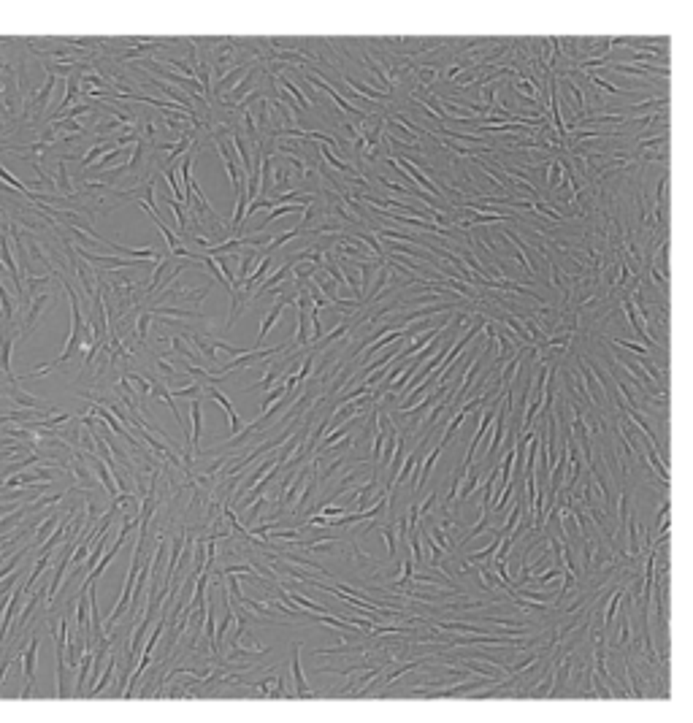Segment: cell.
<instances>
[{"label": "cell", "instance_id": "obj_1", "mask_svg": "<svg viewBox=\"0 0 693 723\" xmlns=\"http://www.w3.org/2000/svg\"><path fill=\"white\" fill-rule=\"evenodd\" d=\"M287 306H293V296H282V301H279V303H273L271 309H269L266 320H263V325H260V331H257V339H255V349L263 347L266 336H269L273 328L279 325V320H282V315H285V309H287Z\"/></svg>", "mask_w": 693, "mask_h": 723}, {"label": "cell", "instance_id": "obj_2", "mask_svg": "<svg viewBox=\"0 0 693 723\" xmlns=\"http://www.w3.org/2000/svg\"><path fill=\"white\" fill-rule=\"evenodd\" d=\"M442 452H445V447H436L431 450L428 455H422L420 458V463H417V474H415V479H412V488H415V493H420L422 488H425V482H428V477L433 474V469H436V461L442 458Z\"/></svg>", "mask_w": 693, "mask_h": 723}, {"label": "cell", "instance_id": "obj_3", "mask_svg": "<svg viewBox=\"0 0 693 723\" xmlns=\"http://www.w3.org/2000/svg\"><path fill=\"white\" fill-rule=\"evenodd\" d=\"M290 674H293V688H296V699H312L317 694L309 691V683H306V674H303V667H301V642H293V661H290Z\"/></svg>", "mask_w": 693, "mask_h": 723}, {"label": "cell", "instance_id": "obj_4", "mask_svg": "<svg viewBox=\"0 0 693 723\" xmlns=\"http://www.w3.org/2000/svg\"><path fill=\"white\" fill-rule=\"evenodd\" d=\"M22 596H25V588L22 585H17L11 594H8V604H6V610H3V623H0V648L6 645V634H8V626L14 623V615H17V610H19V604H22Z\"/></svg>", "mask_w": 693, "mask_h": 723}, {"label": "cell", "instance_id": "obj_5", "mask_svg": "<svg viewBox=\"0 0 693 723\" xmlns=\"http://www.w3.org/2000/svg\"><path fill=\"white\" fill-rule=\"evenodd\" d=\"M54 84H57V79H54V76H47L44 87H41L38 93H33V98H30V103H27V106L33 109V111L27 114V117H33V122H35V120H41V114L47 111V106H49V98H51V90H54Z\"/></svg>", "mask_w": 693, "mask_h": 723}, {"label": "cell", "instance_id": "obj_6", "mask_svg": "<svg viewBox=\"0 0 693 723\" xmlns=\"http://www.w3.org/2000/svg\"><path fill=\"white\" fill-rule=\"evenodd\" d=\"M190 425H193V434H190V450L198 452L200 450V431H203V399H193L190 401Z\"/></svg>", "mask_w": 693, "mask_h": 723}, {"label": "cell", "instance_id": "obj_7", "mask_svg": "<svg viewBox=\"0 0 693 723\" xmlns=\"http://www.w3.org/2000/svg\"><path fill=\"white\" fill-rule=\"evenodd\" d=\"M49 301H51V296H49V293H41V296H33V303H30V309H27L25 325H22V333H19V336H22V339H25V336H27V333H30V331H33V328H35V325H38V317H41V312H44V306H47V303H49Z\"/></svg>", "mask_w": 693, "mask_h": 723}, {"label": "cell", "instance_id": "obj_8", "mask_svg": "<svg viewBox=\"0 0 693 723\" xmlns=\"http://www.w3.org/2000/svg\"><path fill=\"white\" fill-rule=\"evenodd\" d=\"M38 634H33V639L27 642L25 658H22V672H25V683L35 685V667H38Z\"/></svg>", "mask_w": 693, "mask_h": 723}, {"label": "cell", "instance_id": "obj_9", "mask_svg": "<svg viewBox=\"0 0 693 723\" xmlns=\"http://www.w3.org/2000/svg\"><path fill=\"white\" fill-rule=\"evenodd\" d=\"M11 347H14V333H3L0 336V372L6 376V382H19L11 372Z\"/></svg>", "mask_w": 693, "mask_h": 723}, {"label": "cell", "instance_id": "obj_10", "mask_svg": "<svg viewBox=\"0 0 693 723\" xmlns=\"http://www.w3.org/2000/svg\"><path fill=\"white\" fill-rule=\"evenodd\" d=\"M47 588H49V585H38V588H35V594H33V596H30V601H27L25 612L19 615V623H17V628L11 631V637H14L17 631H22V628L27 626V621H30V615L38 610V604H41V601H47Z\"/></svg>", "mask_w": 693, "mask_h": 723}, {"label": "cell", "instance_id": "obj_11", "mask_svg": "<svg viewBox=\"0 0 693 723\" xmlns=\"http://www.w3.org/2000/svg\"><path fill=\"white\" fill-rule=\"evenodd\" d=\"M379 263H385V260H358V274H360V296L366 299V293H369V287H372L374 282V271L379 269Z\"/></svg>", "mask_w": 693, "mask_h": 723}, {"label": "cell", "instance_id": "obj_12", "mask_svg": "<svg viewBox=\"0 0 693 723\" xmlns=\"http://www.w3.org/2000/svg\"><path fill=\"white\" fill-rule=\"evenodd\" d=\"M415 561H412V555L409 558H404L401 561V574H398L396 582H390V591H404V588H409L412 585V574H415Z\"/></svg>", "mask_w": 693, "mask_h": 723}, {"label": "cell", "instance_id": "obj_13", "mask_svg": "<svg viewBox=\"0 0 693 723\" xmlns=\"http://www.w3.org/2000/svg\"><path fill=\"white\" fill-rule=\"evenodd\" d=\"M152 312L149 309H141L138 312V317H136V342L141 344V347H147V339H149V325H152Z\"/></svg>", "mask_w": 693, "mask_h": 723}, {"label": "cell", "instance_id": "obj_14", "mask_svg": "<svg viewBox=\"0 0 693 723\" xmlns=\"http://www.w3.org/2000/svg\"><path fill=\"white\" fill-rule=\"evenodd\" d=\"M163 203L171 209L173 220H176V228H179V233H187V228H190V220H187V214H184V206L179 203V200H173L171 196H166Z\"/></svg>", "mask_w": 693, "mask_h": 723}, {"label": "cell", "instance_id": "obj_15", "mask_svg": "<svg viewBox=\"0 0 693 723\" xmlns=\"http://www.w3.org/2000/svg\"><path fill=\"white\" fill-rule=\"evenodd\" d=\"M111 150H114V141H103V144H95L93 150H90L87 154H84V157H81V160H79V163H81V171H87L93 163H98L100 157H103L106 152H111Z\"/></svg>", "mask_w": 693, "mask_h": 723}, {"label": "cell", "instance_id": "obj_16", "mask_svg": "<svg viewBox=\"0 0 693 723\" xmlns=\"http://www.w3.org/2000/svg\"><path fill=\"white\" fill-rule=\"evenodd\" d=\"M57 523H60V521H57V515H49V518H47V521H44V523L38 525V531H35V537H33V542H30V548H33V550H38V548H41V545H44V542H47V539H49V534H51V531H54V525H57Z\"/></svg>", "mask_w": 693, "mask_h": 723}, {"label": "cell", "instance_id": "obj_17", "mask_svg": "<svg viewBox=\"0 0 693 723\" xmlns=\"http://www.w3.org/2000/svg\"><path fill=\"white\" fill-rule=\"evenodd\" d=\"M125 379L130 382V388H133V390H136V393H138L141 399H147L149 393H152V382H154V379L136 374V372H127V374H125Z\"/></svg>", "mask_w": 693, "mask_h": 723}, {"label": "cell", "instance_id": "obj_18", "mask_svg": "<svg viewBox=\"0 0 693 723\" xmlns=\"http://www.w3.org/2000/svg\"><path fill=\"white\" fill-rule=\"evenodd\" d=\"M379 531H382V539H385V548H388V558L396 561L398 542H396V528H393V521H390V523H379Z\"/></svg>", "mask_w": 693, "mask_h": 723}, {"label": "cell", "instance_id": "obj_19", "mask_svg": "<svg viewBox=\"0 0 693 723\" xmlns=\"http://www.w3.org/2000/svg\"><path fill=\"white\" fill-rule=\"evenodd\" d=\"M203 388H206L203 382L193 379V382H190V385H184V388H173L171 396H173V399H190V401H193V399H200V396H203Z\"/></svg>", "mask_w": 693, "mask_h": 723}, {"label": "cell", "instance_id": "obj_20", "mask_svg": "<svg viewBox=\"0 0 693 723\" xmlns=\"http://www.w3.org/2000/svg\"><path fill=\"white\" fill-rule=\"evenodd\" d=\"M612 347L626 349V352L637 355V358H647V355H650V349L644 347V344H639V342H634V339H620V336H615V339H612Z\"/></svg>", "mask_w": 693, "mask_h": 723}, {"label": "cell", "instance_id": "obj_21", "mask_svg": "<svg viewBox=\"0 0 693 723\" xmlns=\"http://www.w3.org/2000/svg\"><path fill=\"white\" fill-rule=\"evenodd\" d=\"M54 190H60L63 196H74V184H71V179H68L65 160H60V163H57V184H54Z\"/></svg>", "mask_w": 693, "mask_h": 723}, {"label": "cell", "instance_id": "obj_22", "mask_svg": "<svg viewBox=\"0 0 693 723\" xmlns=\"http://www.w3.org/2000/svg\"><path fill=\"white\" fill-rule=\"evenodd\" d=\"M30 550H33V548H30V545H27V548H22V550H19V553H17V555H11V561H6V564H3V566H0V582H3V580H6V577H8V574L14 572V569H17V566H19V564H22V558H25V555H27V553H30Z\"/></svg>", "mask_w": 693, "mask_h": 723}, {"label": "cell", "instance_id": "obj_23", "mask_svg": "<svg viewBox=\"0 0 693 723\" xmlns=\"http://www.w3.org/2000/svg\"><path fill=\"white\" fill-rule=\"evenodd\" d=\"M0 320H8L11 323V317H14V301L8 296V290L3 287V279H0Z\"/></svg>", "mask_w": 693, "mask_h": 723}, {"label": "cell", "instance_id": "obj_24", "mask_svg": "<svg viewBox=\"0 0 693 723\" xmlns=\"http://www.w3.org/2000/svg\"><path fill=\"white\" fill-rule=\"evenodd\" d=\"M0 179H3V182H6V187H14V190H19V193H25L27 198H30V196H33V193H30V190H27V187H25V184H22V182H19V179H17V176H14V174H8V171H6V166H3V163H0Z\"/></svg>", "mask_w": 693, "mask_h": 723}, {"label": "cell", "instance_id": "obj_25", "mask_svg": "<svg viewBox=\"0 0 693 723\" xmlns=\"http://www.w3.org/2000/svg\"><path fill=\"white\" fill-rule=\"evenodd\" d=\"M655 206H667V176L658 179V193H655Z\"/></svg>", "mask_w": 693, "mask_h": 723}, {"label": "cell", "instance_id": "obj_26", "mask_svg": "<svg viewBox=\"0 0 693 723\" xmlns=\"http://www.w3.org/2000/svg\"><path fill=\"white\" fill-rule=\"evenodd\" d=\"M14 667V656H6L3 661H0V688H3V683H6V674H8V669Z\"/></svg>", "mask_w": 693, "mask_h": 723}, {"label": "cell", "instance_id": "obj_27", "mask_svg": "<svg viewBox=\"0 0 693 723\" xmlns=\"http://www.w3.org/2000/svg\"><path fill=\"white\" fill-rule=\"evenodd\" d=\"M8 594H11V591H8ZM8 594H3V596H0V615H3V610H6V604H8Z\"/></svg>", "mask_w": 693, "mask_h": 723}, {"label": "cell", "instance_id": "obj_28", "mask_svg": "<svg viewBox=\"0 0 693 723\" xmlns=\"http://www.w3.org/2000/svg\"><path fill=\"white\" fill-rule=\"evenodd\" d=\"M6 445H11V442H8V439H0V447H6Z\"/></svg>", "mask_w": 693, "mask_h": 723}, {"label": "cell", "instance_id": "obj_29", "mask_svg": "<svg viewBox=\"0 0 693 723\" xmlns=\"http://www.w3.org/2000/svg\"><path fill=\"white\" fill-rule=\"evenodd\" d=\"M3 269H6V266H3V263H0V271H3Z\"/></svg>", "mask_w": 693, "mask_h": 723}, {"label": "cell", "instance_id": "obj_30", "mask_svg": "<svg viewBox=\"0 0 693 723\" xmlns=\"http://www.w3.org/2000/svg\"><path fill=\"white\" fill-rule=\"evenodd\" d=\"M0 376H3V372H0Z\"/></svg>", "mask_w": 693, "mask_h": 723}]
</instances>
